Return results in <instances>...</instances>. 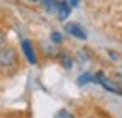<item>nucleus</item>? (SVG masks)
<instances>
[{
    "label": "nucleus",
    "instance_id": "obj_1",
    "mask_svg": "<svg viewBox=\"0 0 122 118\" xmlns=\"http://www.w3.org/2000/svg\"><path fill=\"white\" fill-rule=\"evenodd\" d=\"M15 66H17V53H15V49L4 43L2 47H0V69L15 68Z\"/></svg>",
    "mask_w": 122,
    "mask_h": 118
},
{
    "label": "nucleus",
    "instance_id": "obj_2",
    "mask_svg": "<svg viewBox=\"0 0 122 118\" xmlns=\"http://www.w3.org/2000/svg\"><path fill=\"white\" fill-rule=\"evenodd\" d=\"M94 83L102 84V86H103L107 92H113V94H118V96H122V86L118 84V83H122V81H111V79H109V77H107L103 71H98V73L94 75Z\"/></svg>",
    "mask_w": 122,
    "mask_h": 118
},
{
    "label": "nucleus",
    "instance_id": "obj_3",
    "mask_svg": "<svg viewBox=\"0 0 122 118\" xmlns=\"http://www.w3.org/2000/svg\"><path fill=\"white\" fill-rule=\"evenodd\" d=\"M21 51H23V54H25V58L28 60V64H38V54H36V51H34V45H32L30 39H23L21 41Z\"/></svg>",
    "mask_w": 122,
    "mask_h": 118
},
{
    "label": "nucleus",
    "instance_id": "obj_4",
    "mask_svg": "<svg viewBox=\"0 0 122 118\" xmlns=\"http://www.w3.org/2000/svg\"><path fill=\"white\" fill-rule=\"evenodd\" d=\"M64 30H66L70 36L77 38V39H86V32H85V28H81V26L75 25V23H66Z\"/></svg>",
    "mask_w": 122,
    "mask_h": 118
},
{
    "label": "nucleus",
    "instance_id": "obj_5",
    "mask_svg": "<svg viewBox=\"0 0 122 118\" xmlns=\"http://www.w3.org/2000/svg\"><path fill=\"white\" fill-rule=\"evenodd\" d=\"M70 13H71V4H70L68 0H62L60 6H58V13H56V17H58L60 21H66V19L70 17Z\"/></svg>",
    "mask_w": 122,
    "mask_h": 118
},
{
    "label": "nucleus",
    "instance_id": "obj_6",
    "mask_svg": "<svg viewBox=\"0 0 122 118\" xmlns=\"http://www.w3.org/2000/svg\"><path fill=\"white\" fill-rule=\"evenodd\" d=\"M41 6L47 13L56 15L58 13V6H60V0H41Z\"/></svg>",
    "mask_w": 122,
    "mask_h": 118
},
{
    "label": "nucleus",
    "instance_id": "obj_7",
    "mask_svg": "<svg viewBox=\"0 0 122 118\" xmlns=\"http://www.w3.org/2000/svg\"><path fill=\"white\" fill-rule=\"evenodd\" d=\"M94 81V75L90 73H83V75H79V79H77V84L79 86H85V84H88V83H92Z\"/></svg>",
    "mask_w": 122,
    "mask_h": 118
},
{
    "label": "nucleus",
    "instance_id": "obj_8",
    "mask_svg": "<svg viewBox=\"0 0 122 118\" xmlns=\"http://www.w3.org/2000/svg\"><path fill=\"white\" fill-rule=\"evenodd\" d=\"M53 118H75V116H73L70 111H66V109H60V111H56V113H55V116H53Z\"/></svg>",
    "mask_w": 122,
    "mask_h": 118
},
{
    "label": "nucleus",
    "instance_id": "obj_9",
    "mask_svg": "<svg viewBox=\"0 0 122 118\" xmlns=\"http://www.w3.org/2000/svg\"><path fill=\"white\" fill-rule=\"evenodd\" d=\"M62 66H64L66 69H71V68H73V60L70 58L68 54H64V56H62Z\"/></svg>",
    "mask_w": 122,
    "mask_h": 118
},
{
    "label": "nucleus",
    "instance_id": "obj_10",
    "mask_svg": "<svg viewBox=\"0 0 122 118\" xmlns=\"http://www.w3.org/2000/svg\"><path fill=\"white\" fill-rule=\"evenodd\" d=\"M51 41L56 43V45H60L62 43V34L60 32H51Z\"/></svg>",
    "mask_w": 122,
    "mask_h": 118
},
{
    "label": "nucleus",
    "instance_id": "obj_11",
    "mask_svg": "<svg viewBox=\"0 0 122 118\" xmlns=\"http://www.w3.org/2000/svg\"><path fill=\"white\" fill-rule=\"evenodd\" d=\"M4 43H6V34H4L2 30H0V47H2Z\"/></svg>",
    "mask_w": 122,
    "mask_h": 118
},
{
    "label": "nucleus",
    "instance_id": "obj_12",
    "mask_svg": "<svg viewBox=\"0 0 122 118\" xmlns=\"http://www.w3.org/2000/svg\"><path fill=\"white\" fill-rule=\"evenodd\" d=\"M68 2L71 4V8H73V6H79V0H68Z\"/></svg>",
    "mask_w": 122,
    "mask_h": 118
}]
</instances>
